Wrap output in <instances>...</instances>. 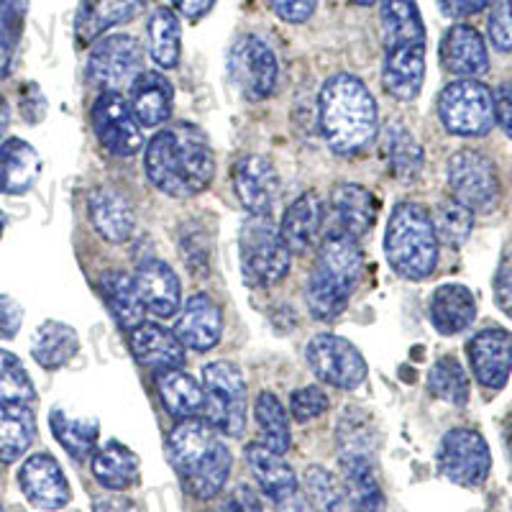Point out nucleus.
Listing matches in <instances>:
<instances>
[{"label":"nucleus","mask_w":512,"mask_h":512,"mask_svg":"<svg viewBox=\"0 0 512 512\" xmlns=\"http://www.w3.org/2000/svg\"><path fill=\"white\" fill-rule=\"evenodd\" d=\"M144 167L157 190L185 200L208 190L216 175V157L198 128L180 123L152 136L146 144Z\"/></svg>","instance_id":"obj_1"},{"label":"nucleus","mask_w":512,"mask_h":512,"mask_svg":"<svg viewBox=\"0 0 512 512\" xmlns=\"http://www.w3.org/2000/svg\"><path fill=\"white\" fill-rule=\"evenodd\" d=\"M167 459L195 500H216L228 484L233 456L208 420L187 418L167 436Z\"/></svg>","instance_id":"obj_2"},{"label":"nucleus","mask_w":512,"mask_h":512,"mask_svg":"<svg viewBox=\"0 0 512 512\" xmlns=\"http://www.w3.org/2000/svg\"><path fill=\"white\" fill-rule=\"evenodd\" d=\"M320 134L338 157L364 152L377 136V100L351 72L328 77L318 95Z\"/></svg>","instance_id":"obj_3"},{"label":"nucleus","mask_w":512,"mask_h":512,"mask_svg":"<svg viewBox=\"0 0 512 512\" xmlns=\"http://www.w3.org/2000/svg\"><path fill=\"white\" fill-rule=\"evenodd\" d=\"M361 269H364V256L359 244L346 236L328 233L305 290L310 315L320 323H333L344 313L351 295L359 287Z\"/></svg>","instance_id":"obj_4"},{"label":"nucleus","mask_w":512,"mask_h":512,"mask_svg":"<svg viewBox=\"0 0 512 512\" xmlns=\"http://www.w3.org/2000/svg\"><path fill=\"white\" fill-rule=\"evenodd\" d=\"M438 236L428 208L397 203L384 233V256L402 280H428L438 267Z\"/></svg>","instance_id":"obj_5"},{"label":"nucleus","mask_w":512,"mask_h":512,"mask_svg":"<svg viewBox=\"0 0 512 512\" xmlns=\"http://www.w3.org/2000/svg\"><path fill=\"white\" fill-rule=\"evenodd\" d=\"M292 251L282 239L280 226L269 216H254L241 226L239 264L251 287H272L290 272Z\"/></svg>","instance_id":"obj_6"},{"label":"nucleus","mask_w":512,"mask_h":512,"mask_svg":"<svg viewBox=\"0 0 512 512\" xmlns=\"http://www.w3.org/2000/svg\"><path fill=\"white\" fill-rule=\"evenodd\" d=\"M205 420L218 433L239 438L246 428V382L233 361H210L203 369Z\"/></svg>","instance_id":"obj_7"},{"label":"nucleus","mask_w":512,"mask_h":512,"mask_svg":"<svg viewBox=\"0 0 512 512\" xmlns=\"http://www.w3.org/2000/svg\"><path fill=\"white\" fill-rule=\"evenodd\" d=\"M438 118L451 136L482 139L495 128L492 90L479 80H456L438 95Z\"/></svg>","instance_id":"obj_8"},{"label":"nucleus","mask_w":512,"mask_h":512,"mask_svg":"<svg viewBox=\"0 0 512 512\" xmlns=\"http://www.w3.org/2000/svg\"><path fill=\"white\" fill-rule=\"evenodd\" d=\"M448 190L472 213H492L500 203L502 187L495 162L477 149H461L446 164Z\"/></svg>","instance_id":"obj_9"},{"label":"nucleus","mask_w":512,"mask_h":512,"mask_svg":"<svg viewBox=\"0 0 512 512\" xmlns=\"http://www.w3.org/2000/svg\"><path fill=\"white\" fill-rule=\"evenodd\" d=\"M441 477L464 489L482 487L492 472V451L487 438L474 428H451L436 451Z\"/></svg>","instance_id":"obj_10"},{"label":"nucleus","mask_w":512,"mask_h":512,"mask_svg":"<svg viewBox=\"0 0 512 512\" xmlns=\"http://www.w3.org/2000/svg\"><path fill=\"white\" fill-rule=\"evenodd\" d=\"M228 77H231L233 88L246 100L259 103V100H267L277 88L280 64L262 36L244 34L233 41L231 52H228Z\"/></svg>","instance_id":"obj_11"},{"label":"nucleus","mask_w":512,"mask_h":512,"mask_svg":"<svg viewBox=\"0 0 512 512\" xmlns=\"http://www.w3.org/2000/svg\"><path fill=\"white\" fill-rule=\"evenodd\" d=\"M144 52L139 39L128 34H113L100 39L88 57V80L103 93H121L141 75Z\"/></svg>","instance_id":"obj_12"},{"label":"nucleus","mask_w":512,"mask_h":512,"mask_svg":"<svg viewBox=\"0 0 512 512\" xmlns=\"http://www.w3.org/2000/svg\"><path fill=\"white\" fill-rule=\"evenodd\" d=\"M308 364L320 382L338 390H356L367 379V361L351 341L333 333H320L308 344Z\"/></svg>","instance_id":"obj_13"},{"label":"nucleus","mask_w":512,"mask_h":512,"mask_svg":"<svg viewBox=\"0 0 512 512\" xmlns=\"http://www.w3.org/2000/svg\"><path fill=\"white\" fill-rule=\"evenodd\" d=\"M338 464L351 512H384V492L374 466V441H338Z\"/></svg>","instance_id":"obj_14"},{"label":"nucleus","mask_w":512,"mask_h":512,"mask_svg":"<svg viewBox=\"0 0 512 512\" xmlns=\"http://www.w3.org/2000/svg\"><path fill=\"white\" fill-rule=\"evenodd\" d=\"M93 128L100 146L113 157H134L144 146L141 123L118 93H100L93 105Z\"/></svg>","instance_id":"obj_15"},{"label":"nucleus","mask_w":512,"mask_h":512,"mask_svg":"<svg viewBox=\"0 0 512 512\" xmlns=\"http://www.w3.org/2000/svg\"><path fill=\"white\" fill-rule=\"evenodd\" d=\"M466 356L474 379L484 390H502L512 374V333L500 326L484 328L469 338Z\"/></svg>","instance_id":"obj_16"},{"label":"nucleus","mask_w":512,"mask_h":512,"mask_svg":"<svg viewBox=\"0 0 512 512\" xmlns=\"http://www.w3.org/2000/svg\"><path fill=\"white\" fill-rule=\"evenodd\" d=\"M18 487L39 510L57 512L70 505L72 489L67 474L52 454H34L18 469Z\"/></svg>","instance_id":"obj_17"},{"label":"nucleus","mask_w":512,"mask_h":512,"mask_svg":"<svg viewBox=\"0 0 512 512\" xmlns=\"http://www.w3.org/2000/svg\"><path fill=\"white\" fill-rule=\"evenodd\" d=\"M233 192L251 216H269L280 195V172L262 154H246L233 167Z\"/></svg>","instance_id":"obj_18"},{"label":"nucleus","mask_w":512,"mask_h":512,"mask_svg":"<svg viewBox=\"0 0 512 512\" xmlns=\"http://www.w3.org/2000/svg\"><path fill=\"white\" fill-rule=\"evenodd\" d=\"M328 218H331L333 236H346V239L359 241L364 233L372 231L379 216V200L367 187L344 182L336 185L331 192V205H328Z\"/></svg>","instance_id":"obj_19"},{"label":"nucleus","mask_w":512,"mask_h":512,"mask_svg":"<svg viewBox=\"0 0 512 512\" xmlns=\"http://www.w3.org/2000/svg\"><path fill=\"white\" fill-rule=\"evenodd\" d=\"M438 57H441L443 70L459 80H479L489 70L487 41L469 24H454L443 34Z\"/></svg>","instance_id":"obj_20"},{"label":"nucleus","mask_w":512,"mask_h":512,"mask_svg":"<svg viewBox=\"0 0 512 512\" xmlns=\"http://www.w3.org/2000/svg\"><path fill=\"white\" fill-rule=\"evenodd\" d=\"M175 333L185 349L210 351L221 341L223 313L216 300L205 292H195L180 305L175 320Z\"/></svg>","instance_id":"obj_21"},{"label":"nucleus","mask_w":512,"mask_h":512,"mask_svg":"<svg viewBox=\"0 0 512 512\" xmlns=\"http://www.w3.org/2000/svg\"><path fill=\"white\" fill-rule=\"evenodd\" d=\"M136 287H139V295L144 300V308L149 313H154L157 318H172L177 315L182 305V287L177 280V272L169 267L164 259H144V262L136 267Z\"/></svg>","instance_id":"obj_22"},{"label":"nucleus","mask_w":512,"mask_h":512,"mask_svg":"<svg viewBox=\"0 0 512 512\" xmlns=\"http://www.w3.org/2000/svg\"><path fill=\"white\" fill-rule=\"evenodd\" d=\"M323 226H326V203L318 192L310 190L292 200L290 208L285 210L280 233L292 254H305L320 244Z\"/></svg>","instance_id":"obj_23"},{"label":"nucleus","mask_w":512,"mask_h":512,"mask_svg":"<svg viewBox=\"0 0 512 512\" xmlns=\"http://www.w3.org/2000/svg\"><path fill=\"white\" fill-rule=\"evenodd\" d=\"M146 8V0H80L75 13V36L80 44H93L116 26L134 21Z\"/></svg>","instance_id":"obj_24"},{"label":"nucleus","mask_w":512,"mask_h":512,"mask_svg":"<svg viewBox=\"0 0 512 512\" xmlns=\"http://www.w3.org/2000/svg\"><path fill=\"white\" fill-rule=\"evenodd\" d=\"M246 464H249L256 484L262 489V495L269 497L274 505H285V502L295 500L300 482H297L295 469L287 464L285 456L274 454L256 441L246 446Z\"/></svg>","instance_id":"obj_25"},{"label":"nucleus","mask_w":512,"mask_h":512,"mask_svg":"<svg viewBox=\"0 0 512 512\" xmlns=\"http://www.w3.org/2000/svg\"><path fill=\"white\" fill-rule=\"evenodd\" d=\"M88 213L95 231L111 244H126L134 236L136 216L131 203L116 187H98L90 192Z\"/></svg>","instance_id":"obj_26"},{"label":"nucleus","mask_w":512,"mask_h":512,"mask_svg":"<svg viewBox=\"0 0 512 512\" xmlns=\"http://www.w3.org/2000/svg\"><path fill=\"white\" fill-rule=\"evenodd\" d=\"M425 82V47L384 49L382 85L395 100L410 103L420 95Z\"/></svg>","instance_id":"obj_27"},{"label":"nucleus","mask_w":512,"mask_h":512,"mask_svg":"<svg viewBox=\"0 0 512 512\" xmlns=\"http://www.w3.org/2000/svg\"><path fill=\"white\" fill-rule=\"evenodd\" d=\"M131 351L139 364L164 372V369H182L185 364V346L175 331H167L159 323H141L131 331Z\"/></svg>","instance_id":"obj_28"},{"label":"nucleus","mask_w":512,"mask_h":512,"mask_svg":"<svg viewBox=\"0 0 512 512\" xmlns=\"http://www.w3.org/2000/svg\"><path fill=\"white\" fill-rule=\"evenodd\" d=\"M128 105L134 111L136 121L141 126L157 128L162 123L169 121L172 116V108H175V90H172V82L167 80L159 72H141L131 88H128Z\"/></svg>","instance_id":"obj_29"},{"label":"nucleus","mask_w":512,"mask_h":512,"mask_svg":"<svg viewBox=\"0 0 512 512\" xmlns=\"http://www.w3.org/2000/svg\"><path fill=\"white\" fill-rule=\"evenodd\" d=\"M477 318V297L466 285L448 282L431 297V323L441 336L464 333Z\"/></svg>","instance_id":"obj_30"},{"label":"nucleus","mask_w":512,"mask_h":512,"mask_svg":"<svg viewBox=\"0 0 512 512\" xmlns=\"http://www.w3.org/2000/svg\"><path fill=\"white\" fill-rule=\"evenodd\" d=\"M41 175V157L24 139H6L0 144V195H24Z\"/></svg>","instance_id":"obj_31"},{"label":"nucleus","mask_w":512,"mask_h":512,"mask_svg":"<svg viewBox=\"0 0 512 512\" xmlns=\"http://www.w3.org/2000/svg\"><path fill=\"white\" fill-rule=\"evenodd\" d=\"M379 24L384 49L425 47V24L415 0H382Z\"/></svg>","instance_id":"obj_32"},{"label":"nucleus","mask_w":512,"mask_h":512,"mask_svg":"<svg viewBox=\"0 0 512 512\" xmlns=\"http://www.w3.org/2000/svg\"><path fill=\"white\" fill-rule=\"evenodd\" d=\"M139 456L121 441H108L93 454V477L108 492H126L139 482Z\"/></svg>","instance_id":"obj_33"},{"label":"nucleus","mask_w":512,"mask_h":512,"mask_svg":"<svg viewBox=\"0 0 512 512\" xmlns=\"http://www.w3.org/2000/svg\"><path fill=\"white\" fill-rule=\"evenodd\" d=\"M98 285L105 305L123 331H134L136 326L144 323V300H141L139 287H136V280L131 274L108 269V272L100 274Z\"/></svg>","instance_id":"obj_34"},{"label":"nucleus","mask_w":512,"mask_h":512,"mask_svg":"<svg viewBox=\"0 0 512 512\" xmlns=\"http://www.w3.org/2000/svg\"><path fill=\"white\" fill-rule=\"evenodd\" d=\"M154 384H157L159 400H162L164 410H167L172 418L187 420L203 415V384L195 382V377H190V374L182 372V369H164V372H157Z\"/></svg>","instance_id":"obj_35"},{"label":"nucleus","mask_w":512,"mask_h":512,"mask_svg":"<svg viewBox=\"0 0 512 512\" xmlns=\"http://www.w3.org/2000/svg\"><path fill=\"white\" fill-rule=\"evenodd\" d=\"M382 157L390 167L392 177L400 182H413L423 172L425 152L423 144L415 139L413 131H408L400 123H390L382 134Z\"/></svg>","instance_id":"obj_36"},{"label":"nucleus","mask_w":512,"mask_h":512,"mask_svg":"<svg viewBox=\"0 0 512 512\" xmlns=\"http://www.w3.org/2000/svg\"><path fill=\"white\" fill-rule=\"evenodd\" d=\"M36 438V418L31 405L0 402V464H13L31 448Z\"/></svg>","instance_id":"obj_37"},{"label":"nucleus","mask_w":512,"mask_h":512,"mask_svg":"<svg viewBox=\"0 0 512 512\" xmlns=\"http://www.w3.org/2000/svg\"><path fill=\"white\" fill-rule=\"evenodd\" d=\"M80 351V336L72 326L59 320H44L34 333L31 356L41 369H59L72 361Z\"/></svg>","instance_id":"obj_38"},{"label":"nucleus","mask_w":512,"mask_h":512,"mask_svg":"<svg viewBox=\"0 0 512 512\" xmlns=\"http://www.w3.org/2000/svg\"><path fill=\"white\" fill-rule=\"evenodd\" d=\"M49 428L70 459L85 461L95 454L100 436V425L95 418H77L64 408H54L49 413Z\"/></svg>","instance_id":"obj_39"},{"label":"nucleus","mask_w":512,"mask_h":512,"mask_svg":"<svg viewBox=\"0 0 512 512\" xmlns=\"http://www.w3.org/2000/svg\"><path fill=\"white\" fill-rule=\"evenodd\" d=\"M254 420L259 428V438L262 446H267L274 454L285 456L290 451L292 433H290V415H287L285 405L280 397L272 392H262L254 400Z\"/></svg>","instance_id":"obj_40"},{"label":"nucleus","mask_w":512,"mask_h":512,"mask_svg":"<svg viewBox=\"0 0 512 512\" xmlns=\"http://www.w3.org/2000/svg\"><path fill=\"white\" fill-rule=\"evenodd\" d=\"M149 57L154 59L157 67L172 70L180 62V18L172 8H157L149 16Z\"/></svg>","instance_id":"obj_41"},{"label":"nucleus","mask_w":512,"mask_h":512,"mask_svg":"<svg viewBox=\"0 0 512 512\" xmlns=\"http://www.w3.org/2000/svg\"><path fill=\"white\" fill-rule=\"evenodd\" d=\"M425 387L436 400L448 402L454 408H466L469 395H472V384H469V374L461 367V361L456 356H441L428 372Z\"/></svg>","instance_id":"obj_42"},{"label":"nucleus","mask_w":512,"mask_h":512,"mask_svg":"<svg viewBox=\"0 0 512 512\" xmlns=\"http://www.w3.org/2000/svg\"><path fill=\"white\" fill-rule=\"evenodd\" d=\"M305 500L313 512H351L341 479L320 464H310L303 474Z\"/></svg>","instance_id":"obj_43"},{"label":"nucleus","mask_w":512,"mask_h":512,"mask_svg":"<svg viewBox=\"0 0 512 512\" xmlns=\"http://www.w3.org/2000/svg\"><path fill=\"white\" fill-rule=\"evenodd\" d=\"M433 228H436L438 244H446L451 249H461L469 241L474 231V213L459 200L446 198L433 210Z\"/></svg>","instance_id":"obj_44"},{"label":"nucleus","mask_w":512,"mask_h":512,"mask_svg":"<svg viewBox=\"0 0 512 512\" xmlns=\"http://www.w3.org/2000/svg\"><path fill=\"white\" fill-rule=\"evenodd\" d=\"M36 400L34 382L16 354L0 349V402H24L31 405Z\"/></svg>","instance_id":"obj_45"},{"label":"nucleus","mask_w":512,"mask_h":512,"mask_svg":"<svg viewBox=\"0 0 512 512\" xmlns=\"http://www.w3.org/2000/svg\"><path fill=\"white\" fill-rule=\"evenodd\" d=\"M24 11L21 8H0V80L11 75L18 39H21Z\"/></svg>","instance_id":"obj_46"},{"label":"nucleus","mask_w":512,"mask_h":512,"mask_svg":"<svg viewBox=\"0 0 512 512\" xmlns=\"http://www.w3.org/2000/svg\"><path fill=\"white\" fill-rule=\"evenodd\" d=\"M328 410V395L320 390L318 384H308L300 390L292 392L290 397V415L297 423H310V420L320 418Z\"/></svg>","instance_id":"obj_47"},{"label":"nucleus","mask_w":512,"mask_h":512,"mask_svg":"<svg viewBox=\"0 0 512 512\" xmlns=\"http://www.w3.org/2000/svg\"><path fill=\"white\" fill-rule=\"evenodd\" d=\"M487 34L492 47L500 52H512V0H492Z\"/></svg>","instance_id":"obj_48"},{"label":"nucleus","mask_w":512,"mask_h":512,"mask_svg":"<svg viewBox=\"0 0 512 512\" xmlns=\"http://www.w3.org/2000/svg\"><path fill=\"white\" fill-rule=\"evenodd\" d=\"M495 303L507 318L512 320V251L502 256L500 267L495 272Z\"/></svg>","instance_id":"obj_49"},{"label":"nucleus","mask_w":512,"mask_h":512,"mask_svg":"<svg viewBox=\"0 0 512 512\" xmlns=\"http://www.w3.org/2000/svg\"><path fill=\"white\" fill-rule=\"evenodd\" d=\"M269 6L287 24H305L315 13L318 0H269Z\"/></svg>","instance_id":"obj_50"},{"label":"nucleus","mask_w":512,"mask_h":512,"mask_svg":"<svg viewBox=\"0 0 512 512\" xmlns=\"http://www.w3.org/2000/svg\"><path fill=\"white\" fill-rule=\"evenodd\" d=\"M24 323V310L8 295H0V341H11Z\"/></svg>","instance_id":"obj_51"},{"label":"nucleus","mask_w":512,"mask_h":512,"mask_svg":"<svg viewBox=\"0 0 512 512\" xmlns=\"http://www.w3.org/2000/svg\"><path fill=\"white\" fill-rule=\"evenodd\" d=\"M492 100H495V123H500L507 139H512V80L500 82Z\"/></svg>","instance_id":"obj_52"},{"label":"nucleus","mask_w":512,"mask_h":512,"mask_svg":"<svg viewBox=\"0 0 512 512\" xmlns=\"http://www.w3.org/2000/svg\"><path fill=\"white\" fill-rule=\"evenodd\" d=\"M221 512H262V502L249 484H239L231 489Z\"/></svg>","instance_id":"obj_53"},{"label":"nucleus","mask_w":512,"mask_h":512,"mask_svg":"<svg viewBox=\"0 0 512 512\" xmlns=\"http://www.w3.org/2000/svg\"><path fill=\"white\" fill-rule=\"evenodd\" d=\"M438 3V11L443 13L446 18H469V16H477V13L487 11L492 6V0H436Z\"/></svg>","instance_id":"obj_54"},{"label":"nucleus","mask_w":512,"mask_h":512,"mask_svg":"<svg viewBox=\"0 0 512 512\" xmlns=\"http://www.w3.org/2000/svg\"><path fill=\"white\" fill-rule=\"evenodd\" d=\"M21 113H24V121L39 123L47 113V103H44V95L36 85H29L24 88V95H21Z\"/></svg>","instance_id":"obj_55"},{"label":"nucleus","mask_w":512,"mask_h":512,"mask_svg":"<svg viewBox=\"0 0 512 512\" xmlns=\"http://www.w3.org/2000/svg\"><path fill=\"white\" fill-rule=\"evenodd\" d=\"M93 512H141L139 502L126 497L123 492H111V495L98 497L93 502Z\"/></svg>","instance_id":"obj_56"},{"label":"nucleus","mask_w":512,"mask_h":512,"mask_svg":"<svg viewBox=\"0 0 512 512\" xmlns=\"http://www.w3.org/2000/svg\"><path fill=\"white\" fill-rule=\"evenodd\" d=\"M172 6L182 13L190 21H198L205 13H210V8L216 6V0H172Z\"/></svg>","instance_id":"obj_57"},{"label":"nucleus","mask_w":512,"mask_h":512,"mask_svg":"<svg viewBox=\"0 0 512 512\" xmlns=\"http://www.w3.org/2000/svg\"><path fill=\"white\" fill-rule=\"evenodd\" d=\"M8 118H11V111H8L6 98H3V95H0V139H3V134H6Z\"/></svg>","instance_id":"obj_58"},{"label":"nucleus","mask_w":512,"mask_h":512,"mask_svg":"<svg viewBox=\"0 0 512 512\" xmlns=\"http://www.w3.org/2000/svg\"><path fill=\"white\" fill-rule=\"evenodd\" d=\"M349 3H354V6H361V8H367V6H374L377 0H349Z\"/></svg>","instance_id":"obj_59"},{"label":"nucleus","mask_w":512,"mask_h":512,"mask_svg":"<svg viewBox=\"0 0 512 512\" xmlns=\"http://www.w3.org/2000/svg\"><path fill=\"white\" fill-rule=\"evenodd\" d=\"M3 228H6V216H3V210H0V236H3Z\"/></svg>","instance_id":"obj_60"},{"label":"nucleus","mask_w":512,"mask_h":512,"mask_svg":"<svg viewBox=\"0 0 512 512\" xmlns=\"http://www.w3.org/2000/svg\"><path fill=\"white\" fill-rule=\"evenodd\" d=\"M0 512H6V510H3V505H0Z\"/></svg>","instance_id":"obj_61"},{"label":"nucleus","mask_w":512,"mask_h":512,"mask_svg":"<svg viewBox=\"0 0 512 512\" xmlns=\"http://www.w3.org/2000/svg\"><path fill=\"white\" fill-rule=\"evenodd\" d=\"M297 512H303V510H297Z\"/></svg>","instance_id":"obj_62"}]
</instances>
